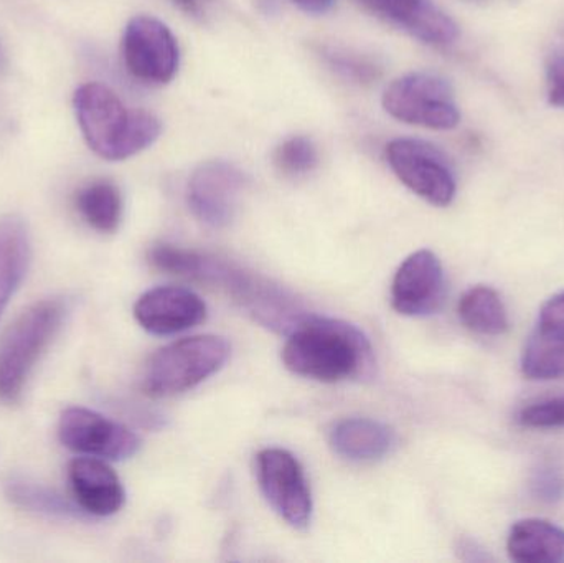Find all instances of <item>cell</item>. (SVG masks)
I'll use <instances>...</instances> for the list:
<instances>
[{
    "label": "cell",
    "instance_id": "obj_14",
    "mask_svg": "<svg viewBox=\"0 0 564 563\" xmlns=\"http://www.w3.org/2000/svg\"><path fill=\"white\" fill-rule=\"evenodd\" d=\"M68 479L76 505L88 515L108 518L124 505L126 492L121 479L101 458L85 456L73 459Z\"/></svg>",
    "mask_w": 564,
    "mask_h": 563
},
{
    "label": "cell",
    "instance_id": "obj_28",
    "mask_svg": "<svg viewBox=\"0 0 564 563\" xmlns=\"http://www.w3.org/2000/svg\"><path fill=\"white\" fill-rule=\"evenodd\" d=\"M539 326L564 336V291L543 304L540 310Z\"/></svg>",
    "mask_w": 564,
    "mask_h": 563
},
{
    "label": "cell",
    "instance_id": "obj_3",
    "mask_svg": "<svg viewBox=\"0 0 564 563\" xmlns=\"http://www.w3.org/2000/svg\"><path fill=\"white\" fill-rule=\"evenodd\" d=\"M66 316L62 300H43L30 306L0 340V400L13 403L48 349Z\"/></svg>",
    "mask_w": 564,
    "mask_h": 563
},
{
    "label": "cell",
    "instance_id": "obj_22",
    "mask_svg": "<svg viewBox=\"0 0 564 563\" xmlns=\"http://www.w3.org/2000/svg\"><path fill=\"white\" fill-rule=\"evenodd\" d=\"M274 164L288 177L311 174L318 165L317 145L305 136L285 139L274 152Z\"/></svg>",
    "mask_w": 564,
    "mask_h": 563
},
{
    "label": "cell",
    "instance_id": "obj_1",
    "mask_svg": "<svg viewBox=\"0 0 564 563\" xmlns=\"http://www.w3.org/2000/svg\"><path fill=\"white\" fill-rule=\"evenodd\" d=\"M370 357V343L357 327L317 316L304 317L282 349L285 369L325 383L358 376Z\"/></svg>",
    "mask_w": 564,
    "mask_h": 563
},
{
    "label": "cell",
    "instance_id": "obj_8",
    "mask_svg": "<svg viewBox=\"0 0 564 563\" xmlns=\"http://www.w3.org/2000/svg\"><path fill=\"white\" fill-rule=\"evenodd\" d=\"M257 475L271 508L294 529H307L312 519V495L301 463L281 448L258 455Z\"/></svg>",
    "mask_w": 564,
    "mask_h": 563
},
{
    "label": "cell",
    "instance_id": "obj_12",
    "mask_svg": "<svg viewBox=\"0 0 564 563\" xmlns=\"http://www.w3.org/2000/svg\"><path fill=\"white\" fill-rule=\"evenodd\" d=\"M135 321L154 336H174L207 320V304L194 291L181 286L149 290L134 306Z\"/></svg>",
    "mask_w": 564,
    "mask_h": 563
},
{
    "label": "cell",
    "instance_id": "obj_24",
    "mask_svg": "<svg viewBox=\"0 0 564 563\" xmlns=\"http://www.w3.org/2000/svg\"><path fill=\"white\" fill-rule=\"evenodd\" d=\"M321 53L332 69L340 73L345 78L354 79V82L370 83L380 75L377 62L368 58V56L360 55V53L335 48V46H324Z\"/></svg>",
    "mask_w": 564,
    "mask_h": 563
},
{
    "label": "cell",
    "instance_id": "obj_5",
    "mask_svg": "<svg viewBox=\"0 0 564 563\" xmlns=\"http://www.w3.org/2000/svg\"><path fill=\"white\" fill-rule=\"evenodd\" d=\"M381 101L391 118L406 124L449 131L460 121L453 86L436 73H408L394 79Z\"/></svg>",
    "mask_w": 564,
    "mask_h": 563
},
{
    "label": "cell",
    "instance_id": "obj_16",
    "mask_svg": "<svg viewBox=\"0 0 564 563\" xmlns=\"http://www.w3.org/2000/svg\"><path fill=\"white\" fill-rule=\"evenodd\" d=\"M507 552L519 563H564V529L546 519L517 521L507 538Z\"/></svg>",
    "mask_w": 564,
    "mask_h": 563
},
{
    "label": "cell",
    "instance_id": "obj_4",
    "mask_svg": "<svg viewBox=\"0 0 564 563\" xmlns=\"http://www.w3.org/2000/svg\"><path fill=\"white\" fill-rule=\"evenodd\" d=\"M230 344L220 336H194L159 349L145 364L142 390L162 399L195 389L230 359Z\"/></svg>",
    "mask_w": 564,
    "mask_h": 563
},
{
    "label": "cell",
    "instance_id": "obj_21",
    "mask_svg": "<svg viewBox=\"0 0 564 563\" xmlns=\"http://www.w3.org/2000/svg\"><path fill=\"white\" fill-rule=\"evenodd\" d=\"M7 495L17 505L32 511L59 516H68L73 512L72 505L62 496L25 479H10V483H7Z\"/></svg>",
    "mask_w": 564,
    "mask_h": 563
},
{
    "label": "cell",
    "instance_id": "obj_31",
    "mask_svg": "<svg viewBox=\"0 0 564 563\" xmlns=\"http://www.w3.org/2000/svg\"><path fill=\"white\" fill-rule=\"evenodd\" d=\"M184 3H187L188 7L194 6V0H185Z\"/></svg>",
    "mask_w": 564,
    "mask_h": 563
},
{
    "label": "cell",
    "instance_id": "obj_2",
    "mask_svg": "<svg viewBox=\"0 0 564 563\" xmlns=\"http://www.w3.org/2000/svg\"><path fill=\"white\" fill-rule=\"evenodd\" d=\"M73 105L86 142L106 161H124L139 154L162 132L161 121L152 112L129 109L101 83L79 86Z\"/></svg>",
    "mask_w": 564,
    "mask_h": 563
},
{
    "label": "cell",
    "instance_id": "obj_10",
    "mask_svg": "<svg viewBox=\"0 0 564 563\" xmlns=\"http://www.w3.org/2000/svg\"><path fill=\"white\" fill-rule=\"evenodd\" d=\"M247 185V174L237 165L227 161L205 162L188 182V207L202 224L227 227L237 214Z\"/></svg>",
    "mask_w": 564,
    "mask_h": 563
},
{
    "label": "cell",
    "instance_id": "obj_23",
    "mask_svg": "<svg viewBox=\"0 0 564 563\" xmlns=\"http://www.w3.org/2000/svg\"><path fill=\"white\" fill-rule=\"evenodd\" d=\"M149 260L158 270L178 274V277L200 278L207 258L195 251L162 243L155 245L149 251Z\"/></svg>",
    "mask_w": 564,
    "mask_h": 563
},
{
    "label": "cell",
    "instance_id": "obj_27",
    "mask_svg": "<svg viewBox=\"0 0 564 563\" xmlns=\"http://www.w3.org/2000/svg\"><path fill=\"white\" fill-rule=\"evenodd\" d=\"M549 101L556 108H564V52L553 53L546 63Z\"/></svg>",
    "mask_w": 564,
    "mask_h": 563
},
{
    "label": "cell",
    "instance_id": "obj_15",
    "mask_svg": "<svg viewBox=\"0 0 564 563\" xmlns=\"http://www.w3.org/2000/svg\"><path fill=\"white\" fill-rule=\"evenodd\" d=\"M397 435L390 426L370 419H347L330 432L335 455L354 463H371L390 455Z\"/></svg>",
    "mask_w": 564,
    "mask_h": 563
},
{
    "label": "cell",
    "instance_id": "obj_11",
    "mask_svg": "<svg viewBox=\"0 0 564 563\" xmlns=\"http://www.w3.org/2000/svg\"><path fill=\"white\" fill-rule=\"evenodd\" d=\"M446 277L443 263L431 250L414 251L398 268L391 284V304L410 317L430 316L443 306Z\"/></svg>",
    "mask_w": 564,
    "mask_h": 563
},
{
    "label": "cell",
    "instance_id": "obj_29",
    "mask_svg": "<svg viewBox=\"0 0 564 563\" xmlns=\"http://www.w3.org/2000/svg\"><path fill=\"white\" fill-rule=\"evenodd\" d=\"M459 551L460 559H464V561L469 562H486L490 561V555L487 554L486 549L480 548L477 542L474 541H467V539H463L459 544Z\"/></svg>",
    "mask_w": 564,
    "mask_h": 563
},
{
    "label": "cell",
    "instance_id": "obj_25",
    "mask_svg": "<svg viewBox=\"0 0 564 563\" xmlns=\"http://www.w3.org/2000/svg\"><path fill=\"white\" fill-rule=\"evenodd\" d=\"M517 420L525 429H564V396L553 397V399L542 400V402L523 407Z\"/></svg>",
    "mask_w": 564,
    "mask_h": 563
},
{
    "label": "cell",
    "instance_id": "obj_20",
    "mask_svg": "<svg viewBox=\"0 0 564 563\" xmlns=\"http://www.w3.org/2000/svg\"><path fill=\"white\" fill-rule=\"evenodd\" d=\"M76 207L86 224L101 234H112L121 224V192L111 181H96L83 187L76 197Z\"/></svg>",
    "mask_w": 564,
    "mask_h": 563
},
{
    "label": "cell",
    "instance_id": "obj_18",
    "mask_svg": "<svg viewBox=\"0 0 564 563\" xmlns=\"http://www.w3.org/2000/svg\"><path fill=\"white\" fill-rule=\"evenodd\" d=\"M460 323L482 336H502L510 329L509 311L502 296L490 286H474L457 304Z\"/></svg>",
    "mask_w": 564,
    "mask_h": 563
},
{
    "label": "cell",
    "instance_id": "obj_9",
    "mask_svg": "<svg viewBox=\"0 0 564 563\" xmlns=\"http://www.w3.org/2000/svg\"><path fill=\"white\" fill-rule=\"evenodd\" d=\"M58 436L72 452L112 462L131 458L141 448V440L134 432L79 407L62 413Z\"/></svg>",
    "mask_w": 564,
    "mask_h": 563
},
{
    "label": "cell",
    "instance_id": "obj_19",
    "mask_svg": "<svg viewBox=\"0 0 564 563\" xmlns=\"http://www.w3.org/2000/svg\"><path fill=\"white\" fill-rule=\"evenodd\" d=\"M522 372L539 382L564 379L563 334L536 326L523 347Z\"/></svg>",
    "mask_w": 564,
    "mask_h": 563
},
{
    "label": "cell",
    "instance_id": "obj_7",
    "mask_svg": "<svg viewBox=\"0 0 564 563\" xmlns=\"http://www.w3.org/2000/svg\"><path fill=\"white\" fill-rule=\"evenodd\" d=\"M122 59L128 72L145 85H167L181 63L177 39L155 17H134L122 36Z\"/></svg>",
    "mask_w": 564,
    "mask_h": 563
},
{
    "label": "cell",
    "instance_id": "obj_6",
    "mask_svg": "<svg viewBox=\"0 0 564 563\" xmlns=\"http://www.w3.org/2000/svg\"><path fill=\"white\" fill-rule=\"evenodd\" d=\"M387 161L397 177L434 207H447L456 197L457 182L447 155L421 139L398 138L387 145Z\"/></svg>",
    "mask_w": 564,
    "mask_h": 563
},
{
    "label": "cell",
    "instance_id": "obj_30",
    "mask_svg": "<svg viewBox=\"0 0 564 563\" xmlns=\"http://www.w3.org/2000/svg\"><path fill=\"white\" fill-rule=\"evenodd\" d=\"M291 2L297 6L299 9L304 10L305 13H311V15L327 13L334 6V0H291Z\"/></svg>",
    "mask_w": 564,
    "mask_h": 563
},
{
    "label": "cell",
    "instance_id": "obj_26",
    "mask_svg": "<svg viewBox=\"0 0 564 563\" xmlns=\"http://www.w3.org/2000/svg\"><path fill=\"white\" fill-rule=\"evenodd\" d=\"M530 491L536 501L545 505H558L564 499V478L558 469L543 465L533 472Z\"/></svg>",
    "mask_w": 564,
    "mask_h": 563
},
{
    "label": "cell",
    "instance_id": "obj_17",
    "mask_svg": "<svg viewBox=\"0 0 564 563\" xmlns=\"http://www.w3.org/2000/svg\"><path fill=\"white\" fill-rule=\"evenodd\" d=\"M32 245L25 221L15 215L0 220V316L29 270Z\"/></svg>",
    "mask_w": 564,
    "mask_h": 563
},
{
    "label": "cell",
    "instance_id": "obj_13",
    "mask_svg": "<svg viewBox=\"0 0 564 563\" xmlns=\"http://www.w3.org/2000/svg\"><path fill=\"white\" fill-rule=\"evenodd\" d=\"M355 2L427 45H451L459 36L457 23L433 0H355Z\"/></svg>",
    "mask_w": 564,
    "mask_h": 563
}]
</instances>
